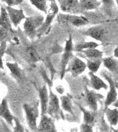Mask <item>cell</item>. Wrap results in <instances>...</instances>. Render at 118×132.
<instances>
[{
  "mask_svg": "<svg viewBox=\"0 0 118 132\" xmlns=\"http://www.w3.org/2000/svg\"><path fill=\"white\" fill-rule=\"evenodd\" d=\"M25 20L26 21L24 22V26H23L24 32L30 39L33 40L36 36L37 30L43 23L44 18L42 15H35L26 18Z\"/></svg>",
  "mask_w": 118,
  "mask_h": 132,
  "instance_id": "1",
  "label": "cell"
},
{
  "mask_svg": "<svg viewBox=\"0 0 118 132\" xmlns=\"http://www.w3.org/2000/svg\"><path fill=\"white\" fill-rule=\"evenodd\" d=\"M59 10L58 5H57V3L54 2H51L50 6H49V10L47 12V17L45 19V20L43 21L42 25L39 27V29L37 30V34L36 35L38 37H41L43 34H48L49 29L50 28V25L52 23L53 20L55 19L56 15L57 14Z\"/></svg>",
  "mask_w": 118,
  "mask_h": 132,
  "instance_id": "2",
  "label": "cell"
},
{
  "mask_svg": "<svg viewBox=\"0 0 118 132\" xmlns=\"http://www.w3.org/2000/svg\"><path fill=\"white\" fill-rule=\"evenodd\" d=\"M24 111L27 117V122L30 129L35 131L37 129V118L39 116V109H38V104L34 106L24 104Z\"/></svg>",
  "mask_w": 118,
  "mask_h": 132,
  "instance_id": "3",
  "label": "cell"
},
{
  "mask_svg": "<svg viewBox=\"0 0 118 132\" xmlns=\"http://www.w3.org/2000/svg\"><path fill=\"white\" fill-rule=\"evenodd\" d=\"M72 51H73V42H72V35L69 36V39L66 41L65 47H64V54L62 56L61 60V78H64V75L65 73L66 67L67 64L69 63L70 59L72 58L73 55H72Z\"/></svg>",
  "mask_w": 118,
  "mask_h": 132,
  "instance_id": "4",
  "label": "cell"
},
{
  "mask_svg": "<svg viewBox=\"0 0 118 132\" xmlns=\"http://www.w3.org/2000/svg\"><path fill=\"white\" fill-rule=\"evenodd\" d=\"M58 20L64 21V22L70 23L75 27H82L89 23V20L85 16L73 15V14H67V15H59Z\"/></svg>",
  "mask_w": 118,
  "mask_h": 132,
  "instance_id": "5",
  "label": "cell"
},
{
  "mask_svg": "<svg viewBox=\"0 0 118 132\" xmlns=\"http://www.w3.org/2000/svg\"><path fill=\"white\" fill-rule=\"evenodd\" d=\"M5 9L7 11L8 16L10 18L12 25H13L14 27H18V25L21 22V20L26 19V16L22 9H15L12 6L8 5L5 7Z\"/></svg>",
  "mask_w": 118,
  "mask_h": 132,
  "instance_id": "6",
  "label": "cell"
},
{
  "mask_svg": "<svg viewBox=\"0 0 118 132\" xmlns=\"http://www.w3.org/2000/svg\"><path fill=\"white\" fill-rule=\"evenodd\" d=\"M59 7L64 12L77 13L80 12L78 0H58Z\"/></svg>",
  "mask_w": 118,
  "mask_h": 132,
  "instance_id": "7",
  "label": "cell"
},
{
  "mask_svg": "<svg viewBox=\"0 0 118 132\" xmlns=\"http://www.w3.org/2000/svg\"><path fill=\"white\" fill-rule=\"evenodd\" d=\"M86 68V63H85L82 60L78 58V57L72 56V61L70 62L67 68V71H70L72 74V76L76 77L81 74Z\"/></svg>",
  "mask_w": 118,
  "mask_h": 132,
  "instance_id": "8",
  "label": "cell"
},
{
  "mask_svg": "<svg viewBox=\"0 0 118 132\" xmlns=\"http://www.w3.org/2000/svg\"><path fill=\"white\" fill-rule=\"evenodd\" d=\"M104 77L106 78V79L108 80L109 86H110V89H109V92L108 93V96H107V99L105 101V108H108V106H110L111 104H113L114 102L116 101V98H117V89L115 87V82L112 80V78L110 77L107 76L104 74Z\"/></svg>",
  "mask_w": 118,
  "mask_h": 132,
  "instance_id": "9",
  "label": "cell"
},
{
  "mask_svg": "<svg viewBox=\"0 0 118 132\" xmlns=\"http://www.w3.org/2000/svg\"><path fill=\"white\" fill-rule=\"evenodd\" d=\"M60 105H59V100L56 94L49 92V103H48V108H47V112L49 113L50 116H56L57 114L59 113Z\"/></svg>",
  "mask_w": 118,
  "mask_h": 132,
  "instance_id": "10",
  "label": "cell"
},
{
  "mask_svg": "<svg viewBox=\"0 0 118 132\" xmlns=\"http://www.w3.org/2000/svg\"><path fill=\"white\" fill-rule=\"evenodd\" d=\"M22 56L23 58H25L29 63H36L41 60L37 51L33 46H26L25 48H23Z\"/></svg>",
  "mask_w": 118,
  "mask_h": 132,
  "instance_id": "11",
  "label": "cell"
},
{
  "mask_svg": "<svg viewBox=\"0 0 118 132\" xmlns=\"http://www.w3.org/2000/svg\"><path fill=\"white\" fill-rule=\"evenodd\" d=\"M0 116L3 117L8 124L12 126V122H13L15 116H12V114L11 113L9 107H8L7 101L5 99H4L0 104Z\"/></svg>",
  "mask_w": 118,
  "mask_h": 132,
  "instance_id": "12",
  "label": "cell"
},
{
  "mask_svg": "<svg viewBox=\"0 0 118 132\" xmlns=\"http://www.w3.org/2000/svg\"><path fill=\"white\" fill-rule=\"evenodd\" d=\"M85 35L93 38L100 42H103L105 38V29L101 26H95V27H90L88 30L85 31Z\"/></svg>",
  "mask_w": 118,
  "mask_h": 132,
  "instance_id": "13",
  "label": "cell"
},
{
  "mask_svg": "<svg viewBox=\"0 0 118 132\" xmlns=\"http://www.w3.org/2000/svg\"><path fill=\"white\" fill-rule=\"evenodd\" d=\"M39 96L41 103V111H42V116H43V114H46L47 113V108H48L49 103V93L46 85L39 90Z\"/></svg>",
  "mask_w": 118,
  "mask_h": 132,
  "instance_id": "14",
  "label": "cell"
},
{
  "mask_svg": "<svg viewBox=\"0 0 118 132\" xmlns=\"http://www.w3.org/2000/svg\"><path fill=\"white\" fill-rule=\"evenodd\" d=\"M0 26L9 30L12 34H15V31L12 27V22L8 16L7 11L3 5H1V12H0Z\"/></svg>",
  "mask_w": 118,
  "mask_h": 132,
  "instance_id": "15",
  "label": "cell"
},
{
  "mask_svg": "<svg viewBox=\"0 0 118 132\" xmlns=\"http://www.w3.org/2000/svg\"><path fill=\"white\" fill-rule=\"evenodd\" d=\"M79 8L82 12L95 10L101 5L100 0H79Z\"/></svg>",
  "mask_w": 118,
  "mask_h": 132,
  "instance_id": "16",
  "label": "cell"
},
{
  "mask_svg": "<svg viewBox=\"0 0 118 132\" xmlns=\"http://www.w3.org/2000/svg\"><path fill=\"white\" fill-rule=\"evenodd\" d=\"M54 122L50 117L47 116L46 114L42 116V119L39 126H37V132H49L52 128H54Z\"/></svg>",
  "mask_w": 118,
  "mask_h": 132,
  "instance_id": "17",
  "label": "cell"
},
{
  "mask_svg": "<svg viewBox=\"0 0 118 132\" xmlns=\"http://www.w3.org/2000/svg\"><path fill=\"white\" fill-rule=\"evenodd\" d=\"M100 97H102L100 95H98L97 93H95L94 92L85 90V100H86V103L88 105V107L91 108L93 111H96L98 108L97 106V101L98 99Z\"/></svg>",
  "mask_w": 118,
  "mask_h": 132,
  "instance_id": "18",
  "label": "cell"
},
{
  "mask_svg": "<svg viewBox=\"0 0 118 132\" xmlns=\"http://www.w3.org/2000/svg\"><path fill=\"white\" fill-rule=\"evenodd\" d=\"M6 66L9 68V70L11 71V73L12 74L15 78L17 80H23L24 79V74H23L22 70L20 68V66L17 63H6Z\"/></svg>",
  "mask_w": 118,
  "mask_h": 132,
  "instance_id": "19",
  "label": "cell"
},
{
  "mask_svg": "<svg viewBox=\"0 0 118 132\" xmlns=\"http://www.w3.org/2000/svg\"><path fill=\"white\" fill-rule=\"evenodd\" d=\"M89 76L91 78V84L93 89L95 90H100V89H108V85L105 83L101 78L94 75L93 72H89Z\"/></svg>",
  "mask_w": 118,
  "mask_h": 132,
  "instance_id": "20",
  "label": "cell"
},
{
  "mask_svg": "<svg viewBox=\"0 0 118 132\" xmlns=\"http://www.w3.org/2000/svg\"><path fill=\"white\" fill-rule=\"evenodd\" d=\"M107 120L109 122L111 126H116L118 123V109L116 108L114 109H110V108H107L106 111Z\"/></svg>",
  "mask_w": 118,
  "mask_h": 132,
  "instance_id": "21",
  "label": "cell"
},
{
  "mask_svg": "<svg viewBox=\"0 0 118 132\" xmlns=\"http://www.w3.org/2000/svg\"><path fill=\"white\" fill-rule=\"evenodd\" d=\"M80 52L83 53L87 59H102L103 56V53L96 48H88V50H81Z\"/></svg>",
  "mask_w": 118,
  "mask_h": 132,
  "instance_id": "22",
  "label": "cell"
},
{
  "mask_svg": "<svg viewBox=\"0 0 118 132\" xmlns=\"http://www.w3.org/2000/svg\"><path fill=\"white\" fill-rule=\"evenodd\" d=\"M99 47V44L93 42H83V43H78L73 48V50L75 51H81L84 50H88V48H96Z\"/></svg>",
  "mask_w": 118,
  "mask_h": 132,
  "instance_id": "23",
  "label": "cell"
},
{
  "mask_svg": "<svg viewBox=\"0 0 118 132\" xmlns=\"http://www.w3.org/2000/svg\"><path fill=\"white\" fill-rule=\"evenodd\" d=\"M101 61L102 59H87L86 66L90 70V72H93V73L97 72L100 66V63H101Z\"/></svg>",
  "mask_w": 118,
  "mask_h": 132,
  "instance_id": "24",
  "label": "cell"
},
{
  "mask_svg": "<svg viewBox=\"0 0 118 132\" xmlns=\"http://www.w3.org/2000/svg\"><path fill=\"white\" fill-rule=\"evenodd\" d=\"M61 106L64 111L69 112L70 114H73L72 101H70V99L68 96H62L61 97Z\"/></svg>",
  "mask_w": 118,
  "mask_h": 132,
  "instance_id": "25",
  "label": "cell"
},
{
  "mask_svg": "<svg viewBox=\"0 0 118 132\" xmlns=\"http://www.w3.org/2000/svg\"><path fill=\"white\" fill-rule=\"evenodd\" d=\"M103 61L104 65L106 66L107 68L111 71H117L118 68V63L115 59L111 58V57H107V58H103L102 59Z\"/></svg>",
  "mask_w": 118,
  "mask_h": 132,
  "instance_id": "26",
  "label": "cell"
},
{
  "mask_svg": "<svg viewBox=\"0 0 118 132\" xmlns=\"http://www.w3.org/2000/svg\"><path fill=\"white\" fill-rule=\"evenodd\" d=\"M34 6H35L41 12L47 13L48 7H47V0H29Z\"/></svg>",
  "mask_w": 118,
  "mask_h": 132,
  "instance_id": "27",
  "label": "cell"
},
{
  "mask_svg": "<svg viewBox=\"0 0 118 132\" xmlns=\"http://www.w3.org/2000/svg\"><path fill=\"white\" fill-rule=\"evenodd\" d=\"M81 110L83 111L84 114V122H85V123L89 125H93L94 122H95V118H94L93 114L91 112L84 109L83 108H81Z\"/></svg>",
  "mask_w": 118,
  "mask_h": 132,
  "instance_id": "28",
  "label": "cell"
},
{
  "mask_svg": "<svg viewBox=\"0 0 118 132\" xmlns=\"http://www.w3.org/2000/svg\"><path fill=\"white\" fill-rule=\"evenodd\" d=\"M14 35V34H12L9 30H7L5 27L0 26V43L3 42H5L10 37V35Z\"/></svg>",
  "mask_w": 118,
  "mask_h": 132,
  "instance_id": "29",
  "label": "cell"
},
{
  "mask_svg": "<svg viewBox=\"0 0 118 132\" xmlns=\"http://www.w3.org/2000/svg\"><path fill=\"white\" fill-rule=\"evenodd\" d=\"M6 43L7 42H3L0 43V69L3 70L4 69V65H3V56L5 53L6 50Z\"/></svg>",
  "mask_w": 118,
  "mask_h": 132,
  "instance_id": "30",
  "label": "cell"
},
{
  "mask_svg": "<svg viewBox=\"0 0 118 132\" xmlns=\"http://www.w3.org/2000/svg\"><path fill=\"white\" fill-rule=\"evenodd\" d=\"M101 3L103 4V6L107 12L108 14H111V11H112L114 5V0H101Z\"/></svg>",
  "mask_w": 118,
  "mask_h": 132,
  "instance_id": "31",
  "label": "cell"
},
{
  "mask_svg": "<svg viewBox=\"0 0 118 132\" xmlns=\"http://www.w3.org/2000/svg\"><path fill=\"white\" fill-rule=\"evenodd\" d=\"M13 121L15 122V126H14V129H13V132H26L24 130V128H23L22 125L20 124V121L18 120V118L15 117Z\"/></svg>",
  "mask_w": 118,
  "mask_h": 132,
  "instance_id": "32",
  "label": "cell"
},
{
  "mask_svg": "<svg viewBox=\"0 0 118 132\" xmlns=\"http://www.w3.org/2000/svg\"><path fill=\"white\" fill-rule=\"evenodd\" d=\"M3 2L7 4L8 6H15V5H19L22 3L24 0H2Z\"/></svg>",
  "mask_w": 118,
  "mask_h": 132,
  "instance_id": "33",
  "label": "cell"
},
{
  "mask_svg": "<svg viewBox=\"0 0 118 132\" xmlns=\"http://www.w3.org/2000/svg\"><path fill=\"white\" fill-rule=\"evenodd\" d=\"M80 132H93V127H92V125L83 123L80 128Z\"/></svg>",
  "mask_w": 118,
  "mask_h": 132,
  "instance_id": "34",
  "label": "cell"
},
{
  "mask_svg": "<svg viewBox=\"0 0 118 132\" xmlns=\"http://www.w3.org/2000/svg\"><path fill=\"white\" fill-rule=\"evenodd\" d=\"M114 54H115V56L118 58V46L116 47V48H115V51H114Z\"/></svg>",
  "mask_w": 118,
  "mask_h": 132,
  "instance_id": "35",
  "label": "cell"
},
{
  "mask_svg": "<svg viewBox=\"0 0 118 132\" xmlns=\"http://www.w3.org/2000/svg\"><path fill=\"white\" fill-rule=\"evenodd\" d=\"M113 104H114V107L118 108V100H116V101H115V102H114Z\"/></svg>",
  "mask_w": 118,
  "mask_h": 132,
  "instance_id": "36",
  "label": "cell"
},
{
  "mask_svg": "<svg viewBox=\"0 0 118 132\" xmlns=\"http://www.w3.org/2000/svg\"><path fill=\"white\" fill-rule=\"evenodd\" d=\"M49 132H57V131H56V129H55V127H54V128H52V129H51L50 130H49Z\"/></svg>",
  "mask_w": 118,
  "mask_h": 132,
  "instance_id": "37",
  "label": "cell"
},
{
  "mask_svg": "<svg viewBox=\"0 0 118 132\" xmlns=\"http://www.w3.org/2000/svg\"><path fill=\"white\" fill-rule=\"evenodd\" d=\"M4 127H5V132H10L9 129H8L7 128L5 127V125H4Z\"/></svg>",
  "mask_w": 118,
  "mask_h": 132,
  "instance_id": "38",
  "label": "cell"
},
{
  "mask_svg": "<svg viewBox=\"0 0 118 132\" xmlns=\"http://www.w3.org/2000/svg\"><path fill=\"white\" fill-rule=\"evenodd\" d=\"M114 132H118V129H115V130H114Z\"/></svg>",
  "mask_w": 118,
  "mask_h": 132,
  "instance_id": "39",
  "label": "cell"
},
{
  "mask_svg": "<svg viewBox=\"0 0 118 132\" xmlns=\"http://www.w3.org/2000/svg\"><path fill=\"white\" fill-rule=\"evenodd\" d=\"M47 1H50V2H54L55 0H47Z\"/></svg>",
  "mask_w": 118,
  "mask_h": 132,
  "instance_id": "40",
  "label": "cell"
},
{
  "mask_svg": "<svg viewBox=\"0 0 118 132\" xmlns=\"http://www.w3.org/2000/svg\"><path fill=\"white\" fill-rule=\"evenodd\" d=\"M115 87H116V89H118V85H116V84H115Z\"/></svg>",
  "mask_w": 118,
  "mask_h": 132,
  "instance_id": "41",
  "label": "cell"
},
{
  "mask_svg": "<svg viewBox=\"0 0 118 132\" xmlns=\"http://www.w3.org/2000/svg\"><path fill=\"white\" fill-rule=\"evenodd\" d=\"M116 1V4H117V5H118V0H115Z\"/></svg>",
  "mask_w": 118,
  "mask_h": 132,
  "instance_id": "42",
  "label": "cell"
}]
</instances>
